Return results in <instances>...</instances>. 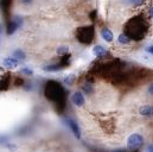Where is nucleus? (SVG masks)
Instances as JSON below:
<instances>
[{"instance_id": "nucleus-23", "label": "nucleus", "mask_w": 153, "mask_h": 152, "mask_svg": "<svg viewBox=\"0 0 153 152\" xmlns=\"http://www.w3.org/2000/svg\"><path fill=\"white\" fill-rule=\"evenodd\" d=\"M22 1H23L24 4H30V2L32 1V0H22Z\"/></svg>"}, {"instance_id": "nucleus-21", "label": "nucleus", "mask_w": 153, "mask_h": 152, "mask_svg": "<svg viewBox=\"0 0 153 152\" xmlns=\"http://www.w3.org/2000/svg\"><path fill=\"white\" fill-rule=\"evenodd\" d=\"M147 152H153V144H151V145L147 148Z\"/></svg>"}, {"instance_id": "nucleus-15", "label": "nucleus", "mask_w": 153, "mask_h": 152, "mask_svg": "<svg viewBox=\"0 0 153 152\" xmlns=\"http://www.w3.org/2000/svg\"><path fill=\"white\" fill-rule=\"evenodd\" d=\"M56 52L58 54V55H65V54H68L69 52V46L68 45H62V46H58L57 48V50H56Z\"/></svg>"}, {"instance_id": "nucleus-20", "label": "nucleus", "mask_w": 153, "mask_h": 152, "mask_svg": "<svg viewBox=\"0 0 153 152\" xmlns=\"http://www.w3.org/2000/svg\"><path fill=\"white\" fill-rule=\"evenodd\" d=\"M146 51L153 55V45H150V46H147V48H146Z\"/></svg>"}, {"instance_id": "nucleus-13", "label": "nucleus", "mask_w": 153, "mask_h": 152, "mask_svg": "<svg viewBox=\"0 0 153 152\" xmlns=\"http://www.w3.org/2000/svg\"><path fill=\"white\" fill-rule=\"evenodd\" d=\"M117 40H119V43L122 44V45H128L132 39L128 37L126 34H121V35L119 36V38H117Z\"/></svg>"}, {"instance_id": "nucleus-7", "label": "nucleus", "mask_w": 153, "mask_h": 152, "mask_svg": "<svg viewBox=\"0 0 153 152\" xmlns=\"http://www.w3.org/2000/svg\"><path fill=\"white\" fill-rule=\"evenodd\" d=\"M71 102L76 106V107H82L84 104H85V99H84V95L81 93V92H76L73 94L71 96Z\"/></svg>"}, {"instance_id": "nucleus-17", "label": "nucleus", "mask_w": 153, "mask_h": 152, "mask_svg": "<svg viewBox=\"0 0 153 152\" xmlns=\"http://www.w3.org/2000/svg\"><path fill=\"white\" fill-rule=\"evenodd\" d=\"M93 90H94V87H93L91 83H85V84L83 86V92H84V93H87V94H91Z\"/></svg>"}, {"instance_id": "nucleus-8", "label": "nucleus", "mask_w": 153, "mask_h": 152, "mask_svg": "<svg viewBox=\"0 0 153 152\" xmlns=\"http://www.w3.org/2000/svg\"><path fill=\"white\" fill-rule=\"evenodd\" d=\"M139 114L145 118H152L153 116V106L152 105H144L139 108Z\"/></svg>"}, {"instance_id": "nucleus-16", "label": "nucleus", "mask_w": 153, "mask_h": 152, "mask_svg": "<svg viewBox=\"0 0 153 152\" xmlns=\"http://www.w3.org/2000/svg\"><path fill=\"white\" fill-rule=\"evenodd\" d=\"M13 57L14 58H17V60H25V54H24V51H22L20 49L19 50H16L14 51V54H13Z\"/></svg>"}, {"instance_id": "nucleus-18", "label": "nucleus", "mask_w": 153, "mask_h": 152, "mask_svg": "<svg viewBox=\"0 0 153 152\" xmlns=\"http://www.w3.org/2000/svg\"><path fill=\"white\" fill-rule=\"evenodd\" d=\"M22 73H23V74H26V75H32V74H33V72H32L31 69H29V68L22 69Z\"/></svg>"}, {"instance_id": "nucleus-9", "label": "nucleus", "mask_w": 153, "mask_h": 152, "mask_svg": "<svg viewBox=\"0 0 153 152\" xmlns=\"http://www.w3.org/2000/svg\"><path fill=\"white\" fill-rule=\"evenodd\" d=\"M10 78H11V76L8 74L0 75V90L7 89V87L10 86Z\"/></svg>"}, {"instance_id": "nucleus-25", "label": "nucleus", "mask_w": 153, "mask_h": 152, "mask_svg": "<svg viewBox=\"0 0 153 152\" xmlns=\"http://www.w3.org/2000/svg\"><path fill=\"white\" fill-rule=\"evenodd\" d=\"M2 32V26H1V24H0V34Z\"/></svg>"}, {"instance_id": "nucleus-1", "label": "nucleus", "mask_w": 153, "mask_h": 152, "mask_svg": "<svg viewBox=\"0 0 153 152\" xmlns=\"http://www.w3.org/2000/svg\"><path fill=\"white\" fill-rule=\"evenodd\" d=\"M147 31V25L144 19L134 17L127 22L125 25V34L133 40H140L145 37Z\"/></svg>"}, {"instance_id": "nucleus-11", "label": "nucleus", "mask_w": 153, "mask_h": 152, "mask_svg": "<svg viewBox=\"0 0 153 152\" xmlns=\"http://www.w3.org/2000/svg\"><path fill=\"white\" fill-rule=\"evenodd\" d=\"M93 54H94L95 56H97V57H103V56L107 55V50H106L103 46H101V45H96V46H94V49H93Z\"/></svg>"}, {"instance_id": "nucleus-19", "label": "nucleus", "mask_w": 153, "mask_h": 152, "mask_svg": "<svg viewBox=\"0 0 153 152\" xmlns=\"http://www.w3.org/2000/svg\"><path fill=\"white\" fill-rule=\"evenodd\" d=\"M73 80H74V76H73V75L68 76V77H67V78L64 80V83H65V84H71Z\"/></svg>"}, {"instance_id": "nucleus-3", "label": "nucleus", "mask_w": 153, "mask_h": 152, "mask_svg": "<svg viewBox=\"0 0 153 152\" xmlns=\"http://www.w3.org/2000/svg\"><path fill=\"white\" fill-rule=\"evenodd\" d=\"M94 36H95V30L93 26L79 28L76 31V38L82 44H90L94 39Z\"/></svg>"}, {"instance_id": "nucleus-10", "label": "nucleus", "mask_w": 153, "mask_h": 152, "mask_svg": "<svg viewBox=\"0 0 153 152\" xmlns=\"http://www.w3.org/2000/svg\"><path fill=\"white\" fill-rule=\"evenodd\" d=\"M101 36H102V38H103L106 42H113V39H114L113 32H112L109 29H107V28H105V29L101 30Z\"/></svg>"}, {"instance_id": "nucleus-2", "label": "nucleus", "mask_w": 153, "mask_h": 152, "mask_svg": "<svg viewBox=\"0 0 153 152\" xmlns=\"http://www.w3.org/2000/svg\"><path fill=\"white\" fill-rule=\"evenodd\" d=\"M45 94L50 100H58L59 101L61 96L63 95V88L61 87L59 83H57L55 81H50L46 83Z\"/></svg>"}, {"instance_id": "nucleus-12", "label": "nucleus", "mask_w": 153, "mask_h": 152, "mask_svg": "<svg viewBox=\"0 0 153 152\" xmlns=\"http://www.w3.org/2000/svg\"><path fill=\"white\" fill-rule=\"evenodd\" d=\"M63 67L61 64H50V66H45L43 67V70L44 72H58L61 70Z\"/></svg>"}, {"instance_id": "nucleus-14", "label": "nucleus", "mask_w": 153, "mask_h": 152, "mask_svg": "<svg viewBox=\"0 0 153 152\" xmlns=\"http://www.w3.org/2000/svg\"><path fill=\"white\" fill-rule=\"evenodd\" d=\"M126 4H129L131 6H133V7H140V6H143L144 5V2H145V0H123Z\"/></svg>"}, {"instance_id": "nucleus-22", "label": "nucleus", "mask_w": 153, "mask_h": 152, "mask_svg": "<svg viewBox=\"0 0 153 152\" xmlns=\"http://www.w3.org/2000/svg\"><path fill=\"white\" fill-rule=\"evenodd\" d=\"M149 93L153 95V84H151V86H150V88H149Z\"/></svg>"}, {"instance_id": "nucleus-24", "label": "nucleus", "mask_w": 153, "mask_h": 152, "mask_svg": "<svg viewBox=\"0 0 153 152\" xmlns=\"http://www.w3.org/2000/svg\"><path fill=\"white\" fill-rule=\"evenodd\" d=\"M150 16L153 18V7H151V10H150Z\"/></svg>"}, {"instance_id": "nucleus-4", "label": "nucleus", "mask_w": 153, "mask_h": 152, "mask_svg": "<svg viewBox=\"0 0 153 152\" xmlns=\"http://www.w3.org/2000/svg\"><path fill=\"white\" fill-rule=\"evenodd\" d=\"M127 150L135 151L144 145V137L139 133H133L127 138Z\"/></svg>"}, {"instance_id": "nucleus-5", "label": "nucleus", "mask_w": 153, "mask_h": 152, "mask_svg": "<svg viewBox=\"0 0 153 152\" xmlns=\"http://www.w3.org/2000/svg\"><path fill=\"white\" fill-rule=\"evenodd\" d=\"M2 67L6 69H16L19 66V61L14 57H6L2 60Z\"/></svg>"}, {"instance_id": "nucleus-6", "label": "nucleus", "mask_w": 153, "mask_h": 152, "mask_svg": "<svg viewBox=\"0 0 153 152\" xmlns=\"http://www.w3.org/2000/svg\"><path fill=\"white\" fill-rule=\"evenodd\" d=\"M65 121H67L68 126L71 128V131H73L74 136L76 137L77 139H79V138H81V130H79L78 124H77L75 120H73L71 118H67V119H65Z\"/></svg>"}]
</instances>
